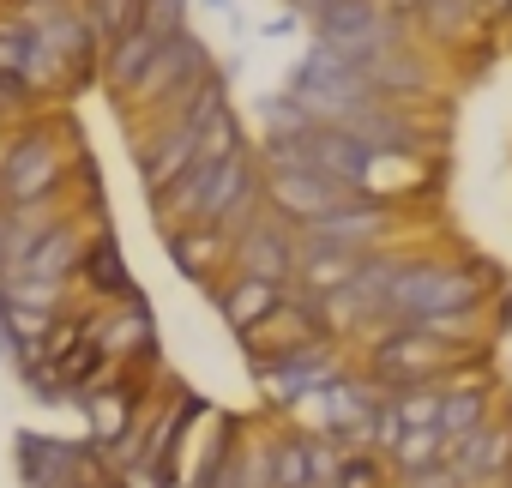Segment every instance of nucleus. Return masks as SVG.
<instances>
[{"instance_id": "ddd939ff", "label": "nucleus", "mask_w": 512, "mask_h": 488, "mask_svg": "<svg viewBox=\"0 0 512 488\" xmlns=\"http://www.w3.org/2000/svg\"><path fill=\"white\" fill-rule=\"evenodd\" d=\"M19 470H25L31 488H85V482H97L91 446L43 440V434H25V440H19Z\"/></svg>"}, {"instance_id": "5701e85b", "label": "nucleus", "mask_w": 512, "mask_h": 488, "mask_svg": "<svg viewBox=\"0 0 512 488\" xmlns=\"http://www.w3.org/2000/svg\"><path fill=\"white\" fill-rule=\"evenodd\" d=\"M260 127H266V139H290V133L314 127V115H308L290 91H278V97H260Z\"/></svg>"}, {"instance_id": "7c9ffc66", "label": "nucleus", "mask_w": 512, "mask_h": 488, "mask_svg": "<svg viewBox=\"0 0 512 488\" xmlns=\"http://www.w3.org/2000/svg\"><path fill=\"white\" fill-rule=\"evenodd\" d=\"M205 7H211V13H223V19L235 25V0H205Z\"/></svg>"}, {"instance_id": "f3484780", "label": "nucleus", "mask_w": 512, "mask_h": 488, "mask_svg": "<svg viewBox=\"0 0 512 488\" xmlns=\"http://www.w3.org/2000/svg\"><path fill=\"white\" fill-rule=\"evenodd\" d=\"M211 302H217V314L229 320V332H247V326H260V320L284 302V284H266V278L235 272L229 284H217V290H211Z\"/></svg>"}, {"instance_id": "2f4dec72", "label": "nucleus", "mask_w": 512, "mask_h": 488, "mask_svg": "<svg viewBox=\"0 0 512 488\" xmlns=\"http://www.w3.org/2000/svg\"><path fill=\"white\" fill-rule=\"evenodd\" d=\"M0 266H7V254H0Z\"/></svg>"}, {"instance_id": "9d476101", "label": "nucleus", "mask_w": 512, "mask_h": 488, "mask_svg": "<svg viewBox=\"0 0 512 488\" xmlns=\"http://www.w3.org/2000/svg\"><path fill=\"white\" fill-rule=\"evenodd\" d=\"M350 193H362V187H344V181H332V175H320V169H302V163L266 169V205H272L278 217H290V223H314V217H326L332 205H344Z\"/></svg>"}, {"instance_id": "c85d7f7f", "label": "nucleus", "mask_w": 512, "mask_h": 488, "mask_svg": "<svg viewBox=\"0 0 512 488\" xmlns=\"http://www.w3.org/2000/svg\"><path fill=\"white\" fill-rule=\"evenodd\" d=\"M55 7H79V0H7L13 19H43V13H55Z\"/></svg>"}, {"instance_id": "b1692460", "label": "nucleus", "mask_w": 512, "mask_h": 488, "mask_svg": "<svg viewBox=\"0 0 512 488\" xmlns=\"http://www.w3.org/2000/svg\"><path fill=\"white\" fill-rule=\"evenodd\" d=\"M272 488H314V482H308V452H302V440H278V446H272Z\"/></svg>"}, {"instance_id": "393cba45", "label": "nucleus", "mask_w": 512, "mask_h": 488, "mask_svg": "<svg viewBox=\"0 0 512 488\" xmlns=\"http://www.w3.org/2000/svg\"><path fill=\"white\" fill-rule=\"evenodd\" d=\"M302 452H308V482L314 488H332L338 482V464H344V446L338 440H302Z\"/></svg>"}, {"instance_id": "473e14b6", "label": "nucleus", "mask_w": 512, "mask_h": 488, "mask_svg": "<svg viewBox=\"0 0 512 488\" xmlns=\"http://www.w3.org/2000/svg\"><path fill=\"white\" fill-rule=\"evenodd\" d=\"M332 488H338V482H332Z\"/></svg>"}, {"instance_id": "0eeeda50", "label": "nucleus", "mask_w": 512, "mask_h": 488, "mask_svg": "<svg viewBox=\"0 0 512 488\" xmlns=\"http://www.w3.org/2000/svg\"><path fill=\"white\" fill-rule=\"evenodd\" d=\"M211 67V49H205V37L193 31V25H181L175 37H163L157 43V55H151V67L133 79V91L121 97V115H145V109H157L175 85H187L193 73H205Z\"/></svg>"}, {"instance_id": "2eb2a0df", "label": "nucleus", "mask_w": 512, "mask_h": 488, "mask_svg": "<svg viewBox=\"0 0 512 488\" xmlns=\"http://www.w3.org/2000/svg\"><path fill=\"white\" fill-rule=\"evenodd\" d=\"M169 260H175V272H181V278H193V284L217 290V284H223L217 272L229 266V235H217L211 223L169 229Z\"/></svg>"}, {"instance_id": "bb28decb", "label": "nucleus", "mask_w": 512, "mask_h": 488, "mask_svg": "<svg viewBox=\"0 0 512 488\" xmlns=\"http://www.w3.org/2000/svg\"><path fill=\"white\" fill-rule=\"evenodd\" d=\"M338 488H380V458L374 452H344V464H338Z\"/></svg>"}, {"instance_id": "412c9836", "label": "nucleus", "mask_w": 512, "mask_h": 488, "mask_svg": "<svg viewBox=\"0 0 512 488\" xmlns=\"http://www.w3.org/2000/svg\"><path fill=\"white\" fill-rule=\"evenodd\" d=\"M452 452V440L428 422V428H404L398 440H392V458H398V470H422V464H440Z\"/></svg>"}, {"instance_id": "7ed1b4c3", "label": "nucleus", "mask_w": 512, "mask_h": 488, "mask_svg": "<svg viewBox=\"0 0 512 488\" xmlns=\"http://www.w3.org/2000/svg\"><path fill=\"white\" fill-rule=\"evenodd\" d=\"M290 97H296L314 121L344 127L362 103H374V85H368V73H362L350 55H338V49H326V43H308V55L290 67Z\"/></svg>"}, {"instance_id": "f257e3e1", "label": "nucleus", "mask_w": 512, "mask_h": 488, "mask_svg": "<svg viewBox=\"0 0 512 488\" xmlns=\"http://www.w3.org/2000/svg\"><path fill=\"white\" fill-rule=\"evenodd\" d=\"M488 290H494V266H488V260H404L398 284L386 290L380 326H392V320L464 314V308H482Z\"/></svg>"}, {"instance_id": "f03ea898", "label": "nucleus", "mask_w": 512, "mask_h": 488, "mask_svg": "<svg viewBox=\"0 0 512 488\" xmlns=\"http://www.w3.org/2000/svg\"><path fill=\"white\" fill-rule=\"evenodd\" d=\"M67 157L61 133L49 115H19L7 133H0V199H43L67 187Z\"/></svg>"}, {"instance_id": "20e7f679", "label": "nucleus", "mask_w": 512, "mask_h": 488, "mask_svg": "<svg viewBox=\"0 0 512 488\" xmlns=\"http://www.w3.org/2000/svg\"><path fill=\"white\" fill-rule=\"evenodd\" d=\"M392 223H398V205H392V199L350 193V199H344V205H332L326 217L296 223V248H344V254H374V248H386Z\"/></svg>"}, {"instance_id": "dca6fc26", "label": "nucleus", "mask_w": 512, "mask_h": 488, "mask_svg": "<svg viewBox=\"0 0 512 488\" xmlns=\"http://www.w3.org/2000/svg\"><path fill=\"white\" fill-rule=\"evenodd\" d=\"M446 464H452V476L470 488V482H488V476H506L512 470V428H470L464 440H452V452H446Z\"/></svg>"}, {"instance_id": "9b49d317", "label": "nucleus", "mask_w": 512, "mask_h": 488, "mask_svg": "<svg viewBox=\"0 0 512 488\" xmlns=\"http://www.w3.org/2000/svg\"><path fill=\"white\" fill-rule=\"evenodd\" d=\"M85 332L97 338V350H103L109 362H139V356L157 362V320H151L145 296L103 302V314H85Z\"/></svg>"}, {"instance_id": "c756f323", "label": "nucleus", "mask_w": 512, "mask_h": 488, "mask_svg": "<svg viewBox=\"0 0 512 488\" xmlns=\"http://www.w3.org/2000/svg\"><path fill=\"white\" fill-rule=\"evenodd\" d=\"M296 25H302V19H296V13H278V19H272V25H266V37H290V31H296Z\"/></svg>"}, {"instance_id": "1a4fd4ad", "label": "nucleus", "mask_w": 512, "mask_h": 488, "mask_svg": "<svg viewBox=\"0 0 512 488\" xmlns=\"http://www.w3.org/2000/svg\"><path fill=\"white\" fill-rule=\"evenodd\" d=\"M253 368H260V380H266V392H272L278 404H302V398H314L320 386H332V380L344 374L332 338L290 344V350H278V356H266V362H253Z\"/></svg>"}, {"instance_id": "aec40b11", "label": "nucleus", "mask_w": 512, "mask_h": 488, "mask_svg": "<svg viewBox=\"0 0 512 488\" xmlns=\"http://www.w3.org/2000/svg\"><path fill=\"white\" fill-rule=\"evenodd\" d=\"M247 139H241V121H235V109H217L205 127H193V157L199 163H223L229 151H241Z\"/></svg>"}, {"instance_id": "a878e982", "label": "nucleus", "mask_w": 512, "mask_h": 488, "mask_svg": "<svg viewBox=\"0 0 512 488\" xmlns=\"http://www.w3.org/2000/svg\"><path fill=\"white\" fill-rule=\"evenodd\" d=\"M187 7H193V0H139V19H145L151 31L175 37V31L187 25Z\"/></svg>"}, {"instance_id": "cd10ccee", "label": "nucleus", "mask_w": 512, "mask_h": 488, "mask_svg": "<svg viewBox=\"0 0 512 488\" xmlns=\"http://www.w3.org/2000/svg\"><path fill=\"white\" fill-rule=\"evenodd\" d=\"M404 488H464L458 476H452V464L440 458V464H422V470H404Z\"/></svg>"}, {"instance_id": "4be33fe9", "label": "nucleus", "mask_w": 512, "mask_h": 488, "mask_svg": "<svg viewBox=\"0 0 512 488\" xmlns=\"http://www.w3.org/2000/svg\"><path fill=\"white\" fill-rule=\"evenodd\" d=\"M79 13H85L91 37H97V49H103L109 37H121V31L139 25V0H79Z\"/></svg>"}, {"instance_id": "6e6552de", "label": "nucleus", "mask_w": 512, "mask_h": 488, "mask_svg": "<svg viewBox=\"0 0 512 488\" xmlns=\"http://www.w3.org/2000/svg\"><path fill=\"white\" fill-rule=\"evenodd\" d=\"M296 254H302L296 248V223L278 217L272 205L229 241V266L247 272V278H266V284H290L296 278Z\"/></svg>"}, {"instance_id": "a211bd4d", "label": "nucleus", "mask_w": 512, "mask_h": 488, "mask_svg": "<svg viewBox=\"0 0 512 488\" xmlns=\"http://www.w3.org/2000/svg\"><path fill=\"white\" fill-rule=\"evenodd\" d=\"M488 410H494V392L482 380H440V416H434V428L446 440H464L470 428L488 422Z\"/></svg>"}, {"instance_id": "4468645a", "label": "nucleus", "mask_w": 512, "mask_h": 488, "mask_svg": "<svg viewBox=\"0 0 512 488\" xmlns=\"http://www.w3.org/2000/svg\"><path fill=\"white\" fill-rule=\"evenodd\" d=\"M494 19H482L476 0H416V13H410V31L428 43V49H464L488 31Z\"/></svg>"}, {"instance_id": "423d86ee", "label": "nucleus", "mask_w": 512, "mask_h": 488, "mask_svg": "<svg viewBox=\"0 0 512 488\" xmlns=\"http://www.w3.org/2000/svg\"><path fill=\"white\" fill-rule=\"evenodd\" d=\"M356 67L368 73L374 97H392V103H422V97H434V85H440L434 55H428V43H422L416 31H404V37H392V43L368 49Z\"/></svg>"}, {"instance_id": "39448f33", "label": "nucleus", "mask_w": 512, "mask_h": 488, "mask_svg": "<svg viewBox=\"0 0 512 488\" xmlns=\"http://www.w3.org/2000/svg\"><path fill=\"white\" fill-rule=\"evenodd\" d=\"M344 133H356L368 151H398V157H434V139H440V121L422 115L416 103H392V97H374L362 103Z\"/></svg>"}, {"instance_id": "f8f14e48", "label": "nucleus", "mask_w": 512, "mask_h": 488, "mask_svg": "<svg viewBox=\"0 0 512 488\" xmlns=\"http://www.w3.org/2000/svg\"><path fill=\"white\" fill-rule=\"evenodd\" d=\"M85 248H91V235H85V217H55L31 248H25V260L19 266H7V272H31V278H55V284H73L79 278V266H85Z\"/></svg>"}, {"instance_id": "6ab92c4d", "label": "nucleus", "mask_w": 512, "mask_h": 488, "mask_svg": "<svg viewBox=\"0 0 512 488\" xmlns=\"http://www.w3.org/2000/svg\"><path fill=\"white\" fill-rule=\"evenodd\" d=\"M79 278H85L103 302H127V296H139V284H133V272H127V260H121V248H115V235H109V229H103V235H91Z\"/></svg>"}]
</instances>
